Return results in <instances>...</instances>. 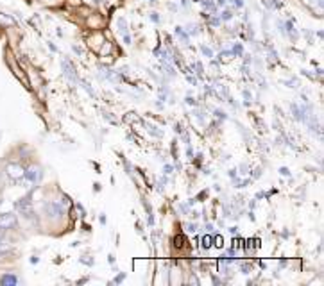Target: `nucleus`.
I'll return each instance as SVG.
<instances>
[{"label":"nucleus","mask_w":324,"mask_h":286,"mask_svg":"<svg viewBox=\"0 0 324 286\" xmlns=\"http://www.w3.org/2000/svg\"><path fill=\"white\" fill-rule=\"evenodd\" d=\"M14 225H16V215H13V213H4V215H0V229L2 231L11 229Z\"/></svg>","instance_id":"f257e3e1"},{"label":"nucleus","mask_w":324,"mask_h":286,"mask_svg":"<svg viewBox=\"0 0 324 286\" xmlns=\"http://www.w3.org/2000/svg\"><path fill=\"white\" fill-rule=\"evenodd\" d=\"M45 207H47V213L52 216V218H56V216H63V213H65V211H63V207L59 206L57 202H48Z\"/></svg>","instance_id":"f03ea898"},{"label":"nucleus","mask_w":324,"mask_h":286,"mask_svg":"<svg viewBox=\"0 0 324 286\" xmlns=\"http://www.w3.org/2000/svg\"><path fill=\"white\" fill-rule=\"evenodd\" d=\"M7 175L13 179H22L24 177V168L20 164H9L7 166Z\"/></svg>","instance_id":"7ed1b4c3"},{"label":"nucleus","mask_w":324,"mask_h":286,"mask_svg":"<svg viewBox=\"0 0 324 286\" xmlns=\"http://www.w3.org/2000/svg\"><path fill=\"white\" fill-rule=\"evenodd\" d=\"M24 175L25 177L29 179V181H38V179H40V168H36V166H33V168L31 170H27V172H24Z\"/></svg>","instance_id":"20e7f679"},{"label":"nucleus","mask_w":324,"mask_h":286,"mask_svg":"<svg viewBox=\"0 0 324 286\" xmlns=\"http://www.w3.org/2000/svg\"><path fill=\"white\" fill-rule=\"evenodd\" d=\"M63 68H65V70H66V77H68V79L74 81V82H75V81H77V77H75L74 66H72V68H70V66L66 65V63H63Z\"/></svg>","instance_id":"39448f33"},{"label":"nucleus","mask_w":324,"mask_h":286,"mask_svg":"<svg viewBox=\"0 0 324 286\" xmlns=\"http://www.w3.org/2000/svg\"><path fill=\"white\" fill-rule=\"evenodd\" d=\"M0 24H2V25H13L14 22L11 18H7V16H4V14L0 13Z\"/></svg>","instance_id":"423d86ee"},{"label":"nucleus","mask_w":324,"mask_h":286,"mask_svg":"<svg viewBox=\"0 0 324 286\" xmlns=\"http://www.w3.org/2000/svg\"><path fill=\"white\" fill-rule=\"evenodd\" d=\"M2 283H4V285H7V283L16 285V277H14V276H4V277H2Z\"/></svg>","instance_id":"0eeeda50"},{"label":"nucleus","mask_w":324,"mask_h":286,"mask_svg":"<svg viewBox=\"0 0 324 286\" xmlns=\"http://www.w3.org/2000/svg\"><path fill=\"white\" fill-rule=\"evenodd\" d=\"M202 242H204V244H202V245H204V247H206V249H208V247L212 245V236H206V238L202 240Z\"/></svg>","instance_id":"6e6552de"}]
</instances>
